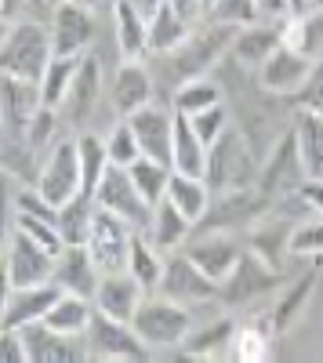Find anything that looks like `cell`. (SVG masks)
Segmentation results:
<instances>
[{
    "label": "cell",
    "instance_id": "cell-29",
    "mask_svg": "<svg viewBox=\"0 0 323 363\" xmlns=\"http://www.w3.org/2000/svg\"><path fill=\"white\" fill-rule=\"evenodd\" d=\"M167 200L182 211V215L196 225L211 207V186L208 178H196V174H182V171H171L167 182Z\"/></svg>",
    "mask_w": 323,
    "mask_h": 363
},
{
    "label": "cell",
    "instance_id": "cell-12",
    "mask_svg": "<svg viewBox=\"0 0 323 363\" xmlns=\"http://www.w3.org/2000/svg\"><path fill=\"white\" fill-rule=\"evenodd\" d=\"M312 73V58L298 48H290V44H280L266 62L258 66V84L273 91V95H298L302 84L309 80Z\"/></svg>",
    "mask_w": 323,
    "mask_h": 363
},
{
    "label": "cell",
    "instance_id": "cell-32",
    "mask_svg": "<svg viewBox=\"0 0 323 363\" xmlns=\"http://www.w3.org/2000/svg\"><path fill=\"white\" fill-rule=\"evenodd\" d=\"M312 291H316V272H302V277L280 294V301L273 306V313L266 316V323H269L273 335H283V330L305 313V301L312 298Z\"/></svg>",
    "mask_w": 323,
    "mask_h": 363
},
{
    "label": "cell",
    "instance_id": "cell-50",
    "mask_svg": "<svg viewBox=\"0 0 323 363\" xmlns=\"http://www.w3.org/2000/svg\"><path fill=\"white\" fill-rule=\"evenodd\" d=\"M254 4H258V15L266 18V22H283V18H290L287 0H254Z\"/></svg>",
    "mask_w": 323,
    "mask_h": 363
},
{
    "label": "cell",
    "instance_id": "cell-14",
    "mask_svg": "<svg viewBox=\"0 0 323 363\" xmlns=\"http://www.w3.org/2000/svg\"><path fill=\"white\" fill-rule=\"evenodd\" d=\"M128 124L135 128V138H138V149L142 157L149 160H160L171 167V142H174V109H164V106H142L138 113L128 116ZM174 171V167H171Z\"/></svg>",
    "mask_w": 323,
    "mask_h": 363
},
{
    "label": "cell",
    "instance_id": "cell-13",
    "mask_svg": "<svg viewBox=\"0 0 323 363\" xmlns=\"http://www.w3.org/2000/svg\"><path fill=\"white\" fill-rule=\"evenodd\" d=\"M4 262L15 287H33V284H47L55 277V255L44 251L37 240H29L26 233H11L8 247H4Z\"/></svg>",
    "mask_w": 323,
    "mask_h": 363
},
{
    "label": "cell",
    "instance_id": "cell-1",
    "mask_svg": "<svg viewBox=\"0 0 323 363\" xmlns=\"http://www.w3.org/2000/svg\"><path fill=\"white\" fill-rule=\"evenodd\" d=\"M131 327L149 349H182V342L193 335V309L153 291L142 298Z\"/></svg>",
    "mask_w": 323,
    "mask_h": 363
},
{
    "label": "cell",
    "instance_id": "cell-33",
    "mask_svg": "<svg viewBox=\"0 0 323 363\" xmlns=\"http://www.w3.org/2000/svg\"><path fill=\"white\" fill-rule=\"evenodd\" d=\"M128 272L142 284L145 294H153L160 287V277H164V258L160 251L149 244V236H131V247H128Z\"/></svg>",
    "mask_w": 323,
    "mask_h": 363
},
{
    "label": "cell",
    "instance_id": "cell-52",
    "mask_svg": "<svg viewBox=\"0 0 323 363\" xmlns=\"http://www.w3.org/2000/svg\"><path fill=\"white\" fill-rule=\"evenodd\" d=\"M11 294H15V280H11V272H8V262L0 258V320H4V309H8Z\"/></svg>",
    "mask_w": 323,
    "mask_h": 363
},
{
    "label": "cell",
    "instance_id": "cell-17",
    "mask_svg": "<svg viewBox=\"0 0 323 363\" xmlns=\"http://www.w3.org/2000/svg\"><path fill=\"white\" fill-rule=\"evenodd\" d=\"M58 294H62V287H58L55 280L33 284V287H15V294H11V301H8L0 327L22 330V327H29V323H40V320L47 316V309L58 301Z\"/></svg>",
    "mask_w": 323,
    "mask_h": 363
},
{
    "label": "cell",
    "instance_id": "cell-22",
    "mask_svg": "<svg viewBox=\"0 0 323 363\" xmlns=\"http://www.w3.org/2000/svg\"><path fill=\"white\" fill-rule=\"evenodd\" d=\"M208 157H211V149L203 145V138L196 135L193 120H189L186 113H178V109H174L171 167H174V171H182V174H196V178H203V174H208Z\"/></svg>",
    "mask_w": 323,
    "mask_h": 363
},
{
    "label": "cell",
    "instance_id": "cell-30",
    "mask_svg": "<svg viewBox=\"0 0 323 363\" xmlns=\"http://www.w3.org/2000/svg\"><path fill=\"white\" fill-rule=\"evenodd\" d=\"M189 33H193V26L167 0L157 11H149V51L153 55H171L174 48H182L189 40Z\"/></svg>",
    "mask_w": 323,
    "mask_h": 363
},
{
    "label": "cell",
    "instance_id": "cell-58",
    "mask_svg": "<svg viewBox=\"0 0 323 363\" xmlns=\"http://www.w3.org/2000/svg\"><path fill=\"white\" fill-rule=\"evenodd\" d=\"M309 8H316V11H323V0H309Z\"/></svg>",
    "mask_w": 323,
    "mask_h": 363
},
{
    "label": "cell",
    "instance_id": "cell-44",
    "mask_svg": "<svg viewBox=\"0 0 323 363\" xmlns=\"http://www.w3.org/2000/svg\"><path fill=\"white\" fill-rule=\"evenodd\" d=\"M193 120V128H196V135L203 138V145H215L222 135H225V128H229V109L218 102V106H211V109H200V113H193L189 116Z\"/></svg>",
    "mask_w": 323,
    "mask_h": 363
},
{
    "label": "cell",
    "instance_id": "cell-6",
    "mask_svg": "<svg viewBox=\"0 0 323 363\" xmlns=\"http://www.w3.org/2000/svg\"><path fill=\"white\" fill-rule=\"evenodd\" d=\"M80 342H84V349H87L91 359H145L149 356V345L135 335L131 323L113 320L98 309H95V316H91V323H87Z\"/></svg>",
    "mask_w": 323,
    "mask_h": 363
},
{
    "label": "cell",
    "instance_id": "cell-41",
    "mask_svg": "<svg viewBox=\"0 0 323 363\" xmlns=\"http://www.w3.org/2000/svg\"><path fill=\"white\" fill-rule=\"evenodd\" d=\"M106 153H109V164L116 167H131L138 157H142V149H138V138H135V128L128 124V120H120L109 138H106Z\"/></svg>",
    "mask_w": 323,
    "mask_h": 363
},
{
    "label": "cell",
    "instance_id": "cell-5",
    "mask_svg": "<svg viewBox=\"0 0 323 363\" xmlns=\"http://www.w3.org/2000/svg\"><path fill=\"white\" fill-rule=\"evenodd\" d=\"M164 298L182 301V306H208V301H218V284L203 272L186 251H171L164 262V277L157 287Z\"/></svg>",
    "mask_w": 323,
    "mask_h": 363
},
{
    "label": "cell",
    "instance_id": "cell-45",
    "mask_svg": "<svg viewBox=\"0 0 323 363\" xmlns=\"http://www.w3.org/2000/svg\"><path fill=\"white\" fill-rule=\"evenodd\" d=\"M290 102L302 113H323V58H312V73L298 95H290Z\"/></svg>",
    "mask_w": 323,
    "mask_h": 363
},
{
    "label": "cell",
    "instance_id": "cell-21",
    "mask_svg": "<svg viewBox=\"0 0 323 363\" xmlns=\"http://www.w3.org/2000/svg\"><path fill=\"white\" fill-rule=\"evenodd\" d=\"M283 22H251V26H240L237 37H232V55H237V62H244L247 69L266 62V58L283 44Z\"/></svg>",
    "mask_w": 323,
    "mask_h": 363
},
{
    "label": "cell",
    "instance_id": "cell-9",
    "mask_svg": "<svg viewBox=\"0 0 323 363\" xmlns=\"http://www.w3.org/2000/svg\"><path fill=\"white\" fill-rule=\"evenodd\" d=\"M232 37H237V26H222V22H215V29H208V33H200V37L189 33V40L182 48L171 51L178 84L203 77V69L218 62V55L225 51V44H232Z\"/></svg>",
    "mask_w": 323,
    "mask_h": 363
},
{
    "label": "cell",
    "instance_id": "cell-8",
    "mask_svg": "<svg viewBox=\"0 0 323 363\" xmlns=\"http://www.w3.org/2000/svg\"><path fill=\"white\" fill-rule=\"evenodd\" d=\"M91 40H95L91 8L80 4V0H62L51 11V51L62 58H80V55H87Z\"/></svg>",
    "mask_w": 323,
    "mask_h": 363
},
{
    "label": "cell",
    "instance_id": "cell-42",
    "mask_svg": "<svg viewBox=\"0 0 323 363\" xmlns=\"http://www.w3.org/2000/svg\"><path fill=\"white\" fill-rule=\"evenodd\" d=\"M269 338H273V330H269V327L251 323V327H244V330H237V335H232V352H237L240 359H247V363L266 359V352H269Z\"/></svg>",
    "mask_w": 323,
    "mask_h": 363
},
{
    "label": "cell",
    "instance_id": "cell-47",
    "mask_svg": "<svg viewBox=\"0 0 323 363\" xmlns=\"http://www.w3.org/2000/svg\"><path fill=\"white\" fill-rule=\"evenodd\" d=\"M55 131H58V109L40 106V109H37V116H33V124H29V131H26V142L40 153V149H47V145H51Z\"/></svg>",
    "mask_w": 323,
    "mask_h": 363
},
{
    "label": "cell",
    "instance_id": "cell-20",
    "mask_svg": "<svg viewBox=\"0 0 323 363\" xmlns=\"http://www.w3.org/2000/svg\"><path fill=\"white\" fill-rule=\"evenodd\" d=\"M149 102H153V80L145 73L142 58H124L113 77V109L128 120L131 113H138Z\"/></svg>",
    "mask_w": 323,
    "mask_h": 363
},
{
    "label": "cell",
    "instance_id": "cell-4",
    "mask_svg": "<svg viewBox=\"0 0 323 363\" xmlns=\"http://www.w3.org/2000/svg\"><path fill=\"white\" fill-rule=\"evenodd\" d=\"M37 193L55 203L66 207L69 200L80 196V157H76V138H58L55 149L44 157L40 174H37Z\"/></svg>",
    "mask_w": 323,
    "mask_h": 363
},
{
    "label": "cell",
    "instance_id": "cell-55",
    "mask_svg": "<svg viewBox=\"0 0 323 363\" xmlns=\"http://www.w3.org/2000/svg\"><path fill=\"white\" fill-rule=\"evenodd\" d=\"M287 8H290V15H305L309 11V0H287Z\"/></svg>",
    "mask_w": 323,
    "mask_h": 363
},
{
    "label": "cell",
    "instance_id": "cell-43",
    "mask_svg": "<svg viewBox=\"0 0 323 363\" xmlns=\"http://www.w3.org/2000/svg\"><path fill=\"white\" fill-rule=\"evenodd\" d=\"M211 15H215V22L237 26V29H240V26H251V22H261L254 0H215V4H211Z\"/></svg>",
    "mask_w": 323,
    "mask_h": 363
},
{
    "label": "cell",
    "instance_id": "cell-23",
    "mask_svg": "<svg viewBox=\"0 0 323 363\" xmlns=\"http://www.w3.org/2000/svg\"><path fill=\"white\" fill-rule=\"evenodd\" d=\"M113 18H116L120 58H142L145 51H149V15L142 11L138 0H116Z\"/></svg>",
    "mask_w": 323,
    "mask_h": 363
},
{
    "label": "cell",
    "instance_id": "cell-25",
    "mask_svg": "<svg viewBox=\"0 0 323 363\" xmlns=\"http://www.w3.org/2000/svg\"><path fill=\"white\" fill-rule=\"evenodd\" d=\"M193 229H196V225L164 196V200L153 207V218H149V229H145V236H149V244H153L157 251H167V255H171V251H182V244L189 240Z\"/></svg>",
    "mask_w": 323,
    "mask_h": 363
},
{
    "label": "cell",
    "instance_id": "cell-37",
    "mask_svg": "<svg viewBox=\"0 0 323 363\" xmlns=\"http://www.w3.org/2000/svg\"><path fill=\"white\" fill-rule=\"evenodd\" d=\"M218 102H222V87H218L215 80H208V77H196V80L178 84L171 109H178V113L193 116V113H200V109H211V106H218Z\"/></svg>",
    "mask_w": 323,
    "mask_h": 363
},
{
    "label": "cell",
    "instance_id": "cell-54",
    "mask_svg": "<svg viewBox=\"0 0 323 363\" xmlns=\"http://www.w3.org/2000/svg\"><path fill=\"white\" fill-rule=\"evenodd\" d=\"M11 29H15V22H8V18H0V48L8 44V37H11Z\"/></svg>",
    "mask_w": 323,
    "mask_h": 363
},
{
    "label": "cell",
    "instance_id": "cell-18",
    "mask_svg": "<svg viewBox=\"0 0 323 363\" xmlns=\"http://www.w3.org/2000/svg\"><path fill=\"white\" fill-rule=\"evenodd\" d=\"M98 91H102V66L95 55H80V66L73 73V84H69V95L62 102V109L69 113V124L84 128L95 113V102H98Z\"/></svg>",
    "mask_w": 323,
    "mask_h": 363
},
{
    "label": "cell",
    "instance_id": "cell-24",
    "mask_svg": "<svg viewBox=\"0 0 323 363\" xmlns=\"http://www.w3.org/2000/svg\"><path fill=\"white\" fill-rule=\"evenodd\" d=\"M290 178H305V167H302V157H298V138H295V131L283 135V142H276V149H273V157H269L266 171H261V178H258V193L273 200L283 186H290Z\"/></svg>",
    "mask_w": 323,
    "mask_h": 363
},
{
    "label": "cell",
    "instance_id": "cell-51",
    "mask_svg": "<svg viewBox=\"0 0 323 363\" xmlns=\"http://www.w3.org/2000/svg\"><path fill=\"white\" fill-rule=\"evenodd\" d=\"M29 8H33V0H0V18L22 22V18L29 15Z\"/></svg>",
    "mask_w": 323,
    "mask_h": 363
},
{
    "label": "cell",
    "instance_id": "cell-27",
    "mask_svg": "<svg viewBox=\"0 0 323 363\" xmlns=\"http://www.w3.org/2000/svg\"><path fill=\"white\" fill-rule=\"evenodd\" d=\"M91 316H95V301H91V298L62 291L40 323H47L51 330H58V335L84 338V330H87V323H91Z\"/></svg>",
    "mask_w": 323,
    "mask_h": 363
},
{
    "label": "cell",
    "instance_id": "cell-36",
    "mask_svg": "<svg viewBox=\"0 0 323 363\" xmlns=\"http://www.w3.org/2000/svg\"><path fill=\"white\" fill-rule=\"evenodd\" d=\"M131 182L138 186V193L145 196V203H160L167 196V182H171V167L160 164V160H149V157H138L131 167Z\"/></svg>",
    "mask_w": 323,
    "mask_h": 363
},
{
    "label": "cell",
    "instance_id": "cell-10",
    "mask_svg": "<svg viewBox=\"0 0 323 363\" xmlns=\"http://www.w3.org/2000/svg\"><path fill=\"white\" fill-rule=\"evenodd\" d=\"M40 109V87L29 80L0 77V135L26 142V131Z\"/></svg>",
    "mask_w": 323,
    "mask_h": 363
},
{
    "label": "cell",
    "instance_id": "cell-35",
    "mask_svg": "<svg viewBox=\"0 0 323 363\" xmlns=\"http://www.w3.org/2000/svg\"><path fill=\"white\" fill-rule=\"evenodd\" d=\"M295 138L305 174H323V113H302Z\"/></svg>",
    "mask_w": 323,
    "mask_h": 363
},
{
    "label": "cell",
    "instance_id": "cell-49",
    "mask_svg": "<svg viewBox=\"0 0 323 363\" xmlns=\"http://www.w3.org/2000/svg\"><path fill=\"white\" fill-rule=\"evenodd\" d=\"M298 196L305 207H312L316 215H323V174H305L302 186H298Z\"/></svg>",
    "mask_w": 323,
    "mask_h": 363
},
{
    "label": "cell",
    "instance_id": "cell-53",
    "mask_svg": "<svg viewBox=\"0 0 323 363\" xmlns=\"http://www.w3.org/2000/svg\"><path fill=\"white\" fill-rule=\"evenodd\" d=\"M167 4H171L174 11H178L189 26H193V22L200 18V11H203V0H167Z\"/></svg>",
    "mask_w": 323,
    "mask_h": 363
},
{
    "label": "cell",
    "instance_id": "cell-11",
    "mask_svg": "<svg viewBox=\"0 0 323 363\" xmlns=\"http://www.w3.org/2000/svg\"><path fill=\"white\" fill-rule=\"evenodd\" d=\"M280 284L276 277V265H269L266 258L258 255H240L237 269L229 272V277L222 280L218 287V301H229V306H247V301H254L258 294H266Z\"/></svg>",
    "mask_w": 323,
    "mask_h": 363
},
{
    "label": "cell",
    "instance_id": "cell-3",
    "mask_svg": "<svg viewBox=\"0 0 323 363\" xmlns=\"http://www.w3.org/2000/svg\"><path fill=\"white\" fill-rule=\"evenodd\" d=\"M95 207L109 211V215L124 218L131 229L145 233L149 229V218H153V203H145V196L138 193V186L131 182V171L128 167H116L109 164L98 189H95Z\"/></svg>",
    "mask_w": 323,
    "mask_h": 363
},
{
    "label": "cell",
    "instance_id": "cell-39",
    "mask_svg": "<svg viewBox=\"0 0 323 363\" xmlns=\"http://www.w3.org/2000/svg\"><path fill=\"white\" fill-rule=\"evenodd\" d=\"M232 335H237V323L232 320H215L211 327L193 330V335L182 342V352L186 356H215V352H222L232 342Z\"/></svg>",
    "mask_w": 323,
    "mask_h": 363
},
{
    "label": "cell",
    "instance_id": "cell-46",
    "mask_svg": "<svg viewBox=\"0 0 323 363\" xmlns=\"http://www.w3.org/2000/svg\"><path fill=\"white\" fill-rule=\"evenodd\" d=\"M290 255H319L323 258V222H305L287 236Z\"/></svg>",
    "mask_w": 323,
    "mask_h": 363
},
{
    "label": "cell",
    "instance_id": "cell-19",
    "mask_svg": "<svg viewBox=\"0 0 323 363\" xmlns=\"http://www.w3.org/2000/svg\"><path fill=\"white\" fill-rule=\"evenodd\" d=\"M62 291L69 294H84V298H95V287L102 280L98 265L91 262V255H87L84 244H69L62 255L55 258V277H51Z\"/></svg>",
    "mask_w": 323,
    "mask_h": 363
},
{
    "label": "cell",
    "instance_id": "cell-28",
    "mask_svg": "<svg viewBox=\"0 0 323 363\" xmlns=\"http://www.w3.org/2000/svg\"><path fill=\"white\" fill-rule=\"evenodd\" d=\"M269 207V196L261 193H251V189H232L218 207H208L196 225H211V229H222V225H237V222H247V218H258L261 211Z\"/></svg>",
    "mask_w": 323,
    "mask_h": 363
},
{
    "label": "cell",
    "instance_id": "cell-40",
    "mask_svg": "<svg viewBox=\"0 0 323 363\" xmlns=\"http://www.w3.org/2000/svg\"><path fill=\"white\" fill-rule=\"evenodd\" d=\"M11 222H15V229H18V233H26L29 240H37V244H40L44 251H51L55 258L69 247L66 240H62V233H58V225H55V222H47V218H37V215H29V211H15Z\"/></svg>",
    "mask_w": 323,
    "mask_h": 363
},
{
    "label": "cell",
    "instance_id": "cell-26",
    "mask_svg": "<svg viewBox=\"0 0 323 363\" xmlns=\"http://www.w3.org/2000/svg\"><path fill=\"white\" fill-rule=\"evenodd\" d=\"M203 272H208V277L222 287V280L229 277L232 269H237V262H240V247L232 244L229 236H208V240H200V244H193V247H182Z\"/></svg>",
    "mask_w": 323,
    "mask_h": 363
},
{
    "label": "cell",
    "instance_id": "cell-34",
    "mask_svg": "<svg viewBox=\"0 0 323 363\" xmlns=\"http://www.w3.org/2000/svg\"><path fill=\"white\" fill-rule=\"evenodd\" d=\"M76 66H80V58H62V55H55L51 62H47V69H44V77H40V106H47V109H62V102H66V95H69V84H73V73H76Z\"/></svg>",
    "mask_w": 323,
    "mask_h": 363
},
{
    "label": "cell",
    "instance_id": "cell-2",
    "mask_svg": "<svg viewBox=\"0 0 323 363\" xmlns=\"http://www.w3.org/2000/svg\"><path fill=\"white\" fill-rule=\"evenodd\" d=\"M51 58H55V51H51V29L33 22V18H22V22H15L8 44L0 48V77L40 84V77H44Z\"/></svg>",
    "mask_w": 323,
    "mask_h": 363
},
{
    "label": "cell",
    "instance_id": "cell-38",
    "mask_svg": "<svg viewBox=\"0 0 323 363\" xmlns=\"http://www.w3.org/2000/svg\"><path fill=\"white\" fill-rule=\"evenodd\" d=\"M91 215H95V200L76 196L66 207H58V233H62L66 244H84L87 229H91Z\"/></svg>",
    "mask_w": 323,
    "mask_h": 363
},
{
    "label": "cell",
    "instance_id": "cell-16",
    "mask_svg": "<svg viewBox=\"0 0 323 363\" xmlns=\"http://www.w3.org/2000/svg\"><path fill=\"white\" fill-rule=\"evenodd\" d=\"M22 335V345H26V359L33 363H69V359H84L87 349L80 338H69V335H58L47 323H29L18 330Z\"/></svg>",
    "mask_w": 323,
    "mask_h": 363
},
{
    "label": "cell",
    "instance_id": "cell-15",
    "mask_svg": "<svg viewBox=\"0 0 323 363\" xmlns=\"http://www.w3.org/2000/svg\"><path fill=\"white\" fill-rule=\"evenodd\" d=\"M142 298H145L142 284L131 277L128 269H120V272H102V280H98L91 301H95V309H98V313H106V316H113V320L131 323V316H135L138 306H142Z\"/></svg>",
    "mask_w": 323,
    "mask_h": 363
},
{
    "label": "cell",
    "instance_id": "cell-56",
    "mask_svg": "<svg viewBox=\"0 0 323 363\" xmlns=\"http://www.w3.org/2000/svg\"><path fill=\"white\" fill-rule=\"evenodd\" d=\"M138 4H142V11H145V15H149V11H157V8L164 4V0H138Z\"/></svg>",
    "mask_w": 323,
    "mask_h": 363
},
{
    "label": "cell",
    "instance_id": "cell-48",
    "mask_svg": "<svg viewBox=\"0 0 323 363\" xmlns=\"http://www.w3.org/2000/svg\"><path fill=\"white\" fill-rule=\"evenodd\" d=\"M22 359H26L22 335L11 327H0V363H22Z\"/></svg>",
    "mask_w": 323,
    "mask_h": 363
},
{
    "label": "cell",
    "instance_id": "cell-57",
    "mask_svg": "<svg viewBox=\"0 0 323 363\" xmlns=\"http://www.w3.org/2000/svg\"><path fill=\"white\" fill-rule=\"evenodd\" d=\"M80 4H87V8H102V4H109V8H113L116 0H80Z\"/></svg>",
    "mask_w": 323,
    "mask_h": 363
},
{
    "label": "cell",
    "instance_id": "cell-31",
    "mask_svg": "<svg viewBox=\"0 0 323 363\" xmlns=\"http://www.w3.org/2000/svg\"><path fill=\"white\" fill-rule=\"evenodd\" d=\"M76 157H80V196L95 200V189L109 167V153H106V138H98L95 131L76 135Z\"/></svg>",
    "mask_w": 323,
    "mask_h": 363
},
{
    "label": "cell",
    "instance_id": "cell-7",
    "mask_svg": "<svg viewBox=\"0 0 323 363\" xmlns=\"http://www.w3.org/2000/svg\"><path fill=\"white\" fill-rule=\"evenodd\" d=\"M131 236H135V229L124 218H116V215H109V211L95 207L84 247H87V255H91V262L98 265V272H120V269H128Z\"/></svg>",
    "mask_w": 323,
    "mask_h": 363
}]
</instances>
